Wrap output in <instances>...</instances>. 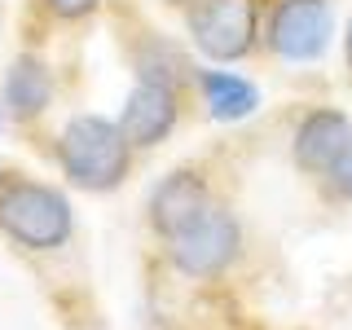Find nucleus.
<instances>
[{
	"label": "nucleus",
	"instance_id": "1",
	"mask_svg": "<svg viewBox=\"0 0 352 330\" xmlns=\"http://www.w3.org/2000/svg\"><path fill=\"white\" fill-rule=\"evenodd\" d=\"M53 163L66 176V185L84 194H115L128 185L137 168V150L128 146L124 128L110 115H71L53 137Z\"/></svg>",
	"mask_w": 352,
	"mask_h": 330
},
{
	"label": "nucleus",
	"instance_id": "2",
	"mask_svg": "<svg viewBox=\"0 0 352 330\" xmlns=\"http://www.w3.org/2000/svg\"><path fill=\"white\" fill-rule=\"evenodd\" d=\"M159 256L168 264V273H176L181 282H194V286L225 282L242 264V256H247L242 216L225 198H216V203L207 207V212H198L181 234L159 242Z\"/></svg>",
	"mask_w": 352,
	"mask_h": 330
},
{
	"label": "nucleus",
	"instance_id": "3",
	"mask_svg": "<svg viewBox=\"0 0 352 330\" xmlns=\"http://www.w3.org/2000/svg\"><path fill=\"white\" fill-rule=\"evenodd\" d=\"M0 234L18 251L53 256L75 238V207L58 185L14 172L0 181Z\"/></svg>",
	"mask_w": 352,
	"mask_h": 330
},
{
	"label": "nucleus",
	"instance_id": "4",
	"mask_svg": "<svg viewBox=\"0 0 352 330\" xmlns=\"http://www.w3.org/2000/svg\"><path fill=\"white\" fill-rule=\"evenodd\" d=\"M190 53L207 66H242L260 58L264 31V0H194L181 9Z\"/></svg>",
	"mask_w": 352,
	"mask_h": 330
},
{
	"label": "nucleus",
	"instance_id": "5",
	"mask_svg": "<svg viewBox=\"0 0 352 330\" xmlns=\"http://www.w3.org/2000/svg\"><path fill=\"white\" fill-rule=\"evenodd\" d=\"M335 40V5L330 0H264L260 53L282 66H313Z\"/></svg>",
	"mask_w": 352,
	"mask_h": 330
},
{
	"label": "nucleus",
	"instance_id": "6",
	"mask_svg": "<svg viewBox=\"0 0 352 330\" xmlns=\"http://www.w3.org/2000/svg\"><path fill=\"white\" fill-rule=\"evenodd\" d=\"M216 198H220V190H216V176H212L207 163H181V168L163 172L146 194V229H150V238L168 242L172 234H181L198 212H207Z\"/></svg>",
	"mask_w": 352,
	"mask_h": 330
},
{
	"label": "nucleus",
	"instance_id": "7",
	"mask_svg": "<svg viewBox=\"0 0 352 330\" xmlns=\"http://www.w3.org/2000/svg\"><path fill=\"white\" fill-rule=\"evenodd\" d=\"M194 106L190 88H176V84H150V80H132L124 106H119L115 124L124 128L128 146L137 154L159 150L163 141L181 128L185 110Z\"/></svg>",
	"mask_w": 352,
	"mask_h": 330
},
{
	"label": "nucleus",
	"instance_id": "8",
	"mask_svg": "<svg viewBox=\"0 0 352 330\" xmlns=\"http://www.w3.org/2000/svg\"><path fill=\"white\" fill-rule=\"evenodd\" d=\"M352 137V119L348 110L330 106V102H313L295 115L291 124V137H286V150H291V163L304 181H322L326 168L339 159V150L348 146Z\"/></svg>",
	"mask_w": 352,
	"mask_h": 330
},
{
	"label": "nucleus",
	"instance_id": "9",
	"mask_svg": "<svg viewBox=\"0 0 352 330\" xmlns=\"http://www.w3.org/2000/svg\"><path fill=\"white\" fill-rule=\"evenodd\" d=\"M53 97H58V75H53L49 58L36 49L14 53L5 80H0V110H5L9 124H18V128L40 124L53 110Z\"/></svg>",
	"mask_w": 352,
	"mask_h": 330
},
{
	"label": "nucleus",
	"instance_id": "10",
	"mask_svg": "<svg viewBox=\"0 0 352 330\" xmlns=\"http://www.w3.org/2000/svg\"><path fill=\"white\" fill-rule=\"evenodd\" d=\"M190 97L212 124H242L264 106V93L251 75L234 71V66H207V62L194 66Z\"/></svg>",
	"mask_w": 352,
	"mask_h": 330
},
{
	"label": "nucleus",
	"instance_id": "11",
	"mask_svg": "<svg viewBox=\"0 0 352 330\" xmlns=\"http://www.w3.org/2000/svg\"><path fill=\"white\" fill-rule=\"evenodd\" d=\"M124 58L132 66V80H150V84H176L190 88L194 84V53L181 49L172 36H163L159 27H132V36H124Z\"/></svg>",
	"mask_w": 352,
	"mask_h": 330
},
{
	"label": "nucleus",
	"instance_id": "12",
	"mask_svg": "<svg viewBox=\"0 0 352 330\" xmlns=\"http://www.w3.org/2000/svg\"><path fill=\"white\" fill-rule=\"evenodd\" d=\"M317 194H322L330 207H352V137H348V146L339 150V159L326 168V176L317 181Z\"/></svg>",
	"mask_w": 352,
	"mask_h": 330
},
{
	"label": "nucleus",
	"instance_id": "13",
	"mask_svg": "<svg viewBox=\"0 0 352 330\" xmlns=\"http://www.w3.org/2000/svg\"><path fill=\"white\" fill-rule=\"evenodd\" d=\"M110 0H40L44 18L53 22V27H84V22H93Z\"/></svg>",
	"mask_w": 352,
	"mask_h": 330
},
{
	"label": "nucleus",
	"instance_id": "14",
	"mask_svg": "<svg viewBox=\"0 0 352 330\" xmlns=\"http://www.w3.org/2000/svg\"><path fill=\"white\" fill-rule=\"evenodd\" d=\"M339 58H344V75L352 80V14L344 22V36H339Z\"/></svg>",
	"mask_w": 352,
	"mask_h": 330
},
{
	"label": "nucleus",
	"instance_id": "15",
	"mask_svg": "<svg viewBox=\"0 0 352 330\" xmlns=\"http://www.w3.org/2000/svg\"><path fill=\"white\" fill-rule=\"evenodd\" d=\"M154 5H163V9H176V14H181V9H190L194 0H154Z\"/></svg>",
	"mask_w": 352,
	"mask_h": 330
},
{
	"label": "nucleus",
	"instance_id": "16",
	"mask_svg": "<svg viewBox=\"0 0 352 330\" xmlns=\"http://www.w3.org/2000/svg\"><path fill=\"white\" fill-rule=\"evenodd\" d=\"M5 124H9V119H5V110H0V132H5Z\"/></svg>",
	"mask_w": 352,
	"mask_h": 330
},
{
	"label": "nucleus",
	"instance_id": "17",
	"mask_svg": "<svg viewBox=\"0 0 352 330\" xmlns=\"http://www.w3.org/2000/svg\"><path fill=\"white\" fill-rule=\"evenodd\" d=\"M0 27H5V9H0Z\"/></svg>",
	"mask_w": 352,
	"mask_h": 330
},
{
	"label": "nucleus",
	"instance_id": "18",
	"mask_svg": "<svg viewBox=\"0 0 352 330\" xmlns=\"http://www.w3.org/2000/svg\"><path fill=\"white\" fill-rule=\"evenodd\" d=\"M0 181H5V172H0Z\"/></svg>",
	"mask_w": 352,
	"mask_h": 330
}]
</instances>
